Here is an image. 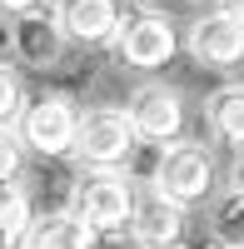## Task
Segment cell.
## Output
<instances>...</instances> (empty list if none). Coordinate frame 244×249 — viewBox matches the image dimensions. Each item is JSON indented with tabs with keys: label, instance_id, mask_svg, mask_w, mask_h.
Masks as SVG:
<instances>
[{
	"label": "cell",
	"instance_id": "obj_17",
	"mask_svg": "<svg viewBox=\"0 0 244 249\" xmlns=\"http://www.w3.org/2000/svg\"><path fill=\"white\" fill-rule=\"evenodd\" d=\"M25 10H40V0H0V15H25Z\"/></svg>",
	"mask_w": 244,
	"mask_h": 249
},
{
	"label": "cell",
	"instance_id": "obj_1",
	"mask_svg": "<svg viewBox=\"0 0 244 249\" xmlns=\"http://www.w3.org/2000/svg\"><path fill=\"white\" fill-rule=\"evenodd\" d=\"M135 199L139 195H135L125 170H80L75 190H70V210L85 219L95 234H120V230H130Z\"/></svg>",
	"mask_w": 244,
	"mask_h": 249
},
{
	"label": "cell",
	"instance_id": "obj_4",
	"mask_svg": "<svg viewBox=\"0 0 244 249\" xmlns=\"http://www.w3.org/2000/svg\"><path fill=\"white\" fill-rule=\"evenodd\" d=\"M135 124L120 105H95L85 110L80 120V140H75V160L85 164V170H120L130 155H135Z\"/></svg>",
	"mask_w": 244,
	"mask_h": 249
},
{
	"label": "cell",
	"instance_id": "obj_9",
	"mask_svg": "<svg viewBox=\"0 0 244 249\" xmlns=\"http://www.w3.org/2000/svg\"><path fill=\"white\" fill-rule=\"evenodd\" d=\"M55 15L65 25V35L80 40V45H110L120 35V25H125V5L120 0H60Z\"/></svg>",
	"mask_w": 244,
	"mask_h": 249
},
{
	"label": "cell",
	"instance_id": "obj_12",
	"mask_svg": "<svg viewBox=\"0 0 244 249\" xmlns=\"http://www.w3.org/2000/svg\"><path fill=\"white\" fill-rule=\"evenodd\" d=\"M205 124L229 144L234 155H244V85H219L205 100Z\"/></svg>",
	"mask_w": 244,
	"mask_h": 249
},
{
	"label": "cell",
	"instance_id": "obj_16",
	"mask_svg": "<svg viewBox=\"0 0 244 249\" xmlns=\"http://www.w3.org/2000/svg\"><path fill=\"white\" fill-rule=\"evenodd\" d=\"M20 164H25V140H20L15 124H0V184L15 179Z\"/></svg>",
	"mask_w": 244,
	"mask_h": 249
},
{
	"label": "cell",
	"instance_id": "obj_10",
	"mask_svg": "<svg viewBox=\"0 0 244 249\" xmlns=\"http://www.w3.org/2000/svg\"><path fill=\"white\" fill-rule=\"evenodd\" d=\"M185 230H190V219H185V210H179V204L159 199L155 190H150L145 199H135V214H130V239H135L139 249H179Z\"/></svg>",
	"mask_w": 244,
	"mask_h": 249
},
{
	"label": "cell",
	"instance_id": "obj_15",
	"mask_svg": "<svg viewBox=\"0 0 244 249\" xmlns=\"http://www.w3.org/2000/svg\"><path fill=\"white\" fill-rule=\"evenodd\" d=\"M25 115V85H20V75L5 55H0V124H20Z\"/></svg>",
	"mask_w": 244,
	"mask_h": 249
},
{
	"label": "cell",
	"instance_id": "obj_14",
	"mask_svg": "<svg viewBox=\"0 0 244 249\" xmlns=\"http://www.w3.org/2000/svg\"><path fill=\"white\" fill-rule=\"evenodd\" d=\"M209 239L219 249H244V190H229L209 210Z\"/></svg>",
	"mask_w": 244,
	"mask_h": 249
},
{
	"label": "cell",
	"instance_id": "obj_3",
	"mask_svg": "<svg viewBox=\"0 0 244 249\" xmlns=\"http://www.w3.org/2000/svg\"><path fill=\"white\" fill-rule=\"evenodd\" d=\"M80 120H85V110L75 105V95L65 90H50L25 105V115H20V140H25L30 155H45V160H60V155H75V140H80Z\"/></svg>",
	"mask_w": 244,
	"mask_h": 249
},
{
	"label": "cell",
	"instance_id": "obj_5",
	"mask_svg": "<svg viewBox=\"0 0 244 249\" xmlns=\"http://www.w3.org/2000/svg\"><path fill=\"white\" fill-rule=\"evenodd\" d=\"M179 50V35H174V20L165 10H125V25L115 35V55L120 65L130 70H159L170 65Z\"/></svg>",
	"mask_w": 244,
	"mask_h": 249
},
{
	"label": "cell",
	"instance_id": "obj_18",
	"mask_svg": "<svg viewBox=\"0 0 244 249\" xmlns=\"http://www.w3.org/2000/svg\"><path fill=\"white\" fill-rule=\"evenodd\" d=\"M229 190H244V155L234 160V170H229Z\"/></svg>",
	"mask_w": 244,
	"mask_h": 249
},
{
	"label": "cell",
	"instance_id": "obj_7",
	"mask_svg": "<svg viewBox=\"0 0 244 249\" xmlns=\"http://www.w3.org/2000/svg\"><path fill=\"white\" fill-rule=\"evenodd\" d=\"M185 45H190L194 65H205V70H234L244 60V20H234L225 5L205 10V15H194Z\"/></svg>",
	"mask_w": 244,
	"mask_h": 249
},
{
	"label": "cell",
	"instance_id": "obj_11",
	"mask_svg": "<svg viewBox=\"0 0 244 249\" xmlns=\"http://www.w3.org/2000/svg\"><path fill=\"white\" fill-rule=\"evenodd\" d=\"M95 239L100 234L75 210H55V214H40L30 224V234H25L20 249H95Z\"/></svg>",
	"mask_w": 244,
	"mask_h": 249
},
{
	"label": "cell",
	"instance_id": "obj_19",
	"mask_svg": "<svg viewBox=\"0 0 244 249\" xmlns=\"http://www.w3.org/2000/svg\"><path fill=\"white\" fill-rule=\"evenodd\" d=\"M225 10H229L234 20H244V0H225Z\"/></svg>",
	"mask_w": 244,
	"mask_h": 249
},
{
	"label": "cell",
	"instance_id": "obj_6",
	"mask_svg": "<svg viewBox=\"0 0 244 249\" xmlns=\"http://www.w3.org/2000/svg\"><path fill=\"white\" fill-rule=\"evenodd\" d=\"M125 115H130V124H135L139 144H159V150L174 144L179 130H185V100H179V90L159 85V80H145V85L130 90Z\"/></svg>",
	"mask_w": 244,
	"mask_h": 249
},
{
	"label": "cell",
	"instance_id": "obj_2",
	"mask_svg": "<svg viewBox=\"0 0 244 249\" xmlns=\"http://www.w3.org/2000/svg\"><path fill=\"white\" fill-rule=\"evenodd\" d=\"M150 190H155L159 199L179 204V210H190V204L209 199V190H214V155L205 150V144H194V140H174V144H165V150L155 155Z\"/></svg>",
	"mask_w": 244,
	"mask_h": 249
},
{
	"label": "cell",
	"instance_id": "obj_8",
	"mask_svg": "<svg viewBox=\"0 0 244 249\" xmlns=\"http://www.w3.org/2000/svg\"><path fill=\"white\" fill-rule=\"evenodd\" d=\"M65 25H60V15L55 10H25V15H15L10 20V50L20 65H30V70H55L60 60H65Z\"/></svg>",
	"mask_w": 244,
	"mask_h": 249
},
{
	"label": "cell",
	"instance_id": "obj_13",
	"mask_svg": "<svg viewBox=\"0 0 244 249\" xmlns=\"http://www.w3.org/2000/svg\"><path fill=\"white\" fill-rule=\"evenodd\" d=\"M35 219L40 214L30 204V190L15 184V179H5V184H0V249H20Z\"/></svg>",
	"mask_w": 244,
	"mask_h": 249
}]
</instances>
